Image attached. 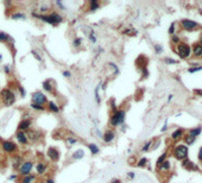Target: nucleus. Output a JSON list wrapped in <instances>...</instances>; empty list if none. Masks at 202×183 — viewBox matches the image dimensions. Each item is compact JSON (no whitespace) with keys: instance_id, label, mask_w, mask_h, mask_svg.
Masks as SVG:
<instances>
[{"instance_id":"obj_1","label":"nucleus","mask_w":202,"mask_h":183,"mask_svg":"<svg viewBox=\"0 0 202 183\" xmlns=\"http://www.w3.org/2000/svg\"><path fill=\"white\" fill-rule=\"evenodd\" d=\"M33 17H36L37 19H39L44 23L50 24V25H58V24L63 22V17L60 13H56V12H52L50 14H36V13H33Z\"/></svg>"},{"instance_id":"obj_2","label":"nucleus","mask_w":202,"mask_h":183,"mask_svg":"<svg viewBox=\"0 0 202 183\" xmlns=\"http://www.w3.org/2000/svg\"><path fill=\"white\" fill-rule=\"evenodd\" d=\"M0 98H1V101L5 106L10 107L12 106L14 102H16V93L13 91H11L10 88H5L0 92Z\"/></svg>"},{"instance_id":"obj_3","label":"nucleus","mask_w":202,"mask_h":183,"mask_svg":"<svg viewBox=\"0 0 202 183\" xmlns=\"http://www.w3.org/2000/svg\"><path fill=\"white\" fill-rule=\"evenodd\" d=\"M125 115H126V113L124 110H117L115 112H113L111 115V119H109V126L117 127L120 124H123L125 120Z\"/></svg>"},{"instance_id":"obj_4","label":"nucleus","mask_w":202,"mask_h":183,"mask_svg":"<svg viewBox=\"0 0 202 183\" xmlns=\"http://www.w3.org/2000/svg\"><path fill=\"white\" fill-rule=\"evenodd\" d=\"M1 149L5 154L13 155L18 151V145L13 140H1Z\"/></svg>"},{"instance_id":"obj_5","label":"nucleus","mask_w":202,"mask_h":183,"mask_svg":"<svg viewBox=\"0 0 202 183\" xmlns=\"http://www.w3.org/2000/svg\"><path fill=\"white\" fill-rule=\"evenodd\" d=\"M31 100L33 104H37V105H42V106H47L48 104V99H47V95L43 93V92H35L31 96Z\"/></svg>"},{"instance_id":"obj_6","label":"nucleus","mask_w":202,"mask_h":183,"mask_svg":"<svg viewBox=\"0 0 202 183\" xmlns=\"http://www.w3.org/2000/svg\"><path fill=\"white\" fill-rule=\"evenodd\" d=\"M33 169V162L32 160H24L23 164L20 165V168L18 169V174L23 177V176H27L31 174Z\"/></svg>"},{"instance_id":"obj_7","label":"nucleus","mask_w":202,"mask_h":183,"mask_svg":"<svg viewBox=\"0 0 202 183\" xmlns=\"http://www.w3.org/2000/svg\"><path fill=\"white\" fill-rule=\"evenodd\" d=\"M47 156H48L49 160H52V162H57V160H60V157H61V154H60V150H58L57 147L50 146V147H48V150H47Z\"/></svg>"},{"instance_id":"obj_8","label":"nucleus","mask_w":202,"mask_h":183,"mask_svg":"<svg viewBox=\"0 0 202 183\" xmlns=\"http://www.w3.org/2000/svg\"><path fill=\"white\" fill-rule=\"evenodd\" d=\"M32 123H33V120H32L31 118H24L23 120H20V123H19V125H18V131L26 132V131L31 130Z\"/></svg>"},{"instance_id":"obj_9","label":"nucleus","mask_w":202,"mask_h":183,"mask_svg":"<svg viewBox=\"0 0 202 183\" xmlns=\"http://www.w3.org/2000/svg\"><path fill=\"white\" fill-rule=\"evenodd\" d=\"M187 154H188V149H187L185 146H183V145L177 146L176 150H175V157L178 158V160L184 158V157L187 156Z\"/></svg>"},{"instance_id":"obj_10","label":"nucleus","mask_w":202,"mask_h":183,"mask_svg":"<svg viewBox=\"0 0 202 183\" xmlns=\"http://www.w3.org/2000/svg\"><path fill=\"white\" fill-rule=\"evenodd\" d=\"M25 133L27 139H29V141H37L41 138V132L35 131V130H29V131H26Z\"/></svg>"},{"instance_id":"obj_11","label":"nucleus","mask_w":202,"mask_h":183,"mask_svg":"<svg viewBox=\"0 0 202 183\" xmlns=\"http://www.w3.org/2000/svg\"><path fill=\"white\" fill-rule=\"evenodd\" d=\"M177 52H178V55L182 58H185L190 54V48L188 45H185V44H181V45L178 46V49H177Z\"/></svg>"},{"instance_id":"obj_12","label":"nucleus","mask_w":202,"mask_h":183,"mask_svg":"<svg viewBox=\"0 0 202 183\" xmlns=\"http://www.w3.org/2000/svg\"><path fill=\"white\" fill-rule=\"evenodd\" d=\"M16 138H17L18 144H20V145H27L29 144V139L26 137V133L23 131H17Z\"/></svg>"},{"instance_id":"obj_13","label":"nucleus","mask_w":202,"mask_h":183,"mask_svg":"<svg viewBox=\"0 0 202 183\" xmlns=\"http://www.w3.org/2000/svg\"><path fill=\"white\" fill-rule=\"evenodd\" d=\"M42 86H43V89L47 92V93H49V94H55V86H54V83H52L51 80L44 81Z\"/></svg>"},{"instance_id":"obj_14","label":"nucleus","mask_w":202,"mask_h":183,"mask_svg":"<svg viewBox=\"0 0 202 183\" xmlns=\"http://www.w3.org/2000/svg\"><path fill=\"white\" fill-rule=\"evenodd\" d=\"M48 170V164L43 163V162H38L36 165V172L37 175H44Z\"/></svg>"},{"instance_id":"obj_15","label":"nucleus","mask_w":202,"mask_h":183,"mask_svg":"<svg viewBox=\"0 0 202 183\" xmlns=\"http://www.w3.org/2000/svg\"><path fill=\"white\" fill-rule=\"evenodd\" d=\"M103 140L106 141V143H111V141H113L114 139H115V132L113 131V130H107L105 133H103Z\"/></svg>"},{"instance_id":"obj_16","label":"nucleus","mask_w":202,"mask_h":183,"mask_svg":"<svg viewBox=\"0 0 202 183\" xmlns=\"http://www.w3.org/2000/svg\"><path fill=\"white\" fill-rule=\"evenodd\" d=\"M100 7H101V2L99 0H90V1L88 2V11H90V12L96 11V10H99Z\"/></svg>"},{"instance_id":"obj_17","label":"nucleus","mask_w":202,"mask_h":183,"mask_svg":"<svg viewBox=\"0 0 202 183\" xmlns=\"http://www.w3.org/2000/svg\"><path fill=\"white\" fill-rule=\"evenodd\" d=\"M20 183H38V181H37V177L35 175L30 174L27 176H23L20 178Z\"/></svg>"},{"instance_id":"obj_18","label":"nucleus","mask_w":202,"mask_h":183,"mask_svg":"<svg viewBox=\"0 0 202 183\" xmlns=\"http://www.w3.org/2000/svg\"><path fill=\"white\" fill-rule=\"evenodd\" d=\"M182 26L185 29V30H195L196 27H197V24L194 23V22H191V20H183L182 22Z\"/></svg>"},{"instance_id":"obj_19","label":"nucleus","mask_w":202,"mask_h":183,"mask_svg":"<svg viewBox=\"0 0 202 183\" xmlns=\"http://www.w3.org/2000/svg\"><path fill=\"white\" fill-rule=\"evenodd\" d=\"M47 108H48L50 112H52V113H58V112H60V106H58L56 102H54V101H48Z\"/></svg>"},{"instance_id":"obj_20","label":"nucleus","mask_w":202,"mask_h":183,"mask_svg":"<svg viewBox=\"0 0 202 183\" xmlns=\"http://www.w3.org/2000/svg\"><path fill=\"white\" fill-rule=\"evenodd\" d=\"M23 162H24V160H23V157L22 156H16L14 158H13V162H12V166H13V169H16V170H18L19 168H20V165L23 164Z\"/></svg>"},{"instance_id":"obj_21","label":"nucleus","mask_w":202,"mask_h":183,"mask_svg":"<svg viewBox=\"0 0 202 183\" xmlns=\"http://www.w3.org/2000/svg\"><path fill=\"white\" fill-rule=\"evenodd\" d=\"M11 19H13V20H24L26 19V16L24 13H22V12H16V13H12L11 14Z\"/></svg>"},{"instance_id":"obj_22","label":"nucleus","mask_w":202,"mask_h":183,"mask_svg":"<svg viewBox=\"0 0 202 183\" xmlns=\"http://www.w3.org/2000/svg\"><path fill=\"white\" fill-rule=\"evenodd\" d=\"M88 149H89V151L92 152V155H98L99 152H100V149H99V146H96V144H93V143H89L88 145Z\"/></svg>"},{"instance_id":"obj_23","label":"nucleus","mask_w":202,"mask_h":183,"mask_svg":"<svg viewBox=\"0 0 202 183\" xmlns=\"http://www.w3.org/2000/svg\"><path fill=\"white\" fill-rule=\"evenodd\" d=\"M12 39V37L10 35H7L6 32H2L0 31V43H7Z\"/></svg>"},{"instance_id":"obj_24","label":"nucleus","mask_w":202,"mask_h":183,"mask_svg":"<svg viewBox=\"0 0 202 183\" xmlns=\"http://www.w3.org/2000/svg\"><path fill=\"white\" fill-rule=\"evenodd\" d=\"M83 156H84V152H83V150L82 149H78V150H76L74 151V154H73V160H82L83 158Z\"/></svg>"},{"instance_id":"obj_25","label":"nucleus","mask_w":202,"mask_h":183,"mask_svg":"<svg viewBox=\"0 0 202 183\" xmlns=\"http://www.w3.org/2000/svg\"><path fill=\"white\" fill-rule=\"evenodd\" d=\"M30 107H31L32 110H35V111H39V112H43V111H45V110H47V106H42V105H37V104H33V102H31Z\"/></svg>"},{"instance_id":"obj_26","label":"nucleus","mask_w":202,"mask_h":183,"mask_svg":"<svg viewBox=\"0 0 202 183\" xmlns=\"http://www.w3.org/2000/svg\"><path fill=\"white\" fill-rule=\"evenodd\" d=\"M66 141H67V145H69V146H73V145H75L78 143V140L74 137H68L66 139Z\"/></svg>"},{"instance_id":"obj_27","label":"nucleus","mask_w":202,"mask_h":183,"mask_svg":"<svg viewBox=\"0 0 202 183\" xmlns=\"http://www.w3.org/2000/svg\"><path fill=\"white\" fill-rule=\"evenodd\" d=\"M200 132H201V129H200V127H199V129H196V130H193V131L189 133V137L193 138V139H195V137H197Z\"/></svg>"},{"instance_id":"obj_28","label":"nucleus","mask_w":202,"mask_h":183,"mask_svg":"<svg viewBox=\"0 0 202 183\" xmlns=\"http://www.w3.org/2000/svg\"><path fill=\"white\" fill-rule=\"evenodd\" d=\"M73 45H74V48H80V46L82 45V38L76 37L75 39L73 41Z\"/></svg>"},{"instance_id":"obj_29","label":"nucleus","mask_w":202,"mask_h":183,"mask_svg":"<svg viewBox=\"0 0 202 183\" xmlns=\"http://www.w3.org/2000/svg\"><path fill=\"white\" fill-rule=\"evenodd\" d=\"M194 54L196 56H202V45H195L194 48Z\"/></svg>"},{"instance_id":"obj_30","label":"nucleus","mask_w":202,"mask_h":183,"mask_svg":"<svg viewBox=\"0 0 202 183\" xmlns=\"http://www.w3.org/2000/svg\"><path fill=\"white\" fill-rule=\"evenodd\" d=\"M88 38H89V41H90L92 43H96V36H95V33H94V31H93V30L89 32Z\"/></svg>"},{"instance_id":"obj_31","label":"nucleus","mask_w":202,"mask_h":183,"mask_svg":"<svg viewBox=\"0 0 202 183\" xmlns=\"http://www.w3.org/2000/svg\"><path fill=\"white\" fill-rule=\"evenodd\" d=\"M62 75H63L66 79H70V77H72V73H70L69 70H67V69H66V70H62Z\"/></svg>"},{"instance_id":"obj_32","label":"nucleus","mask_w":202,"mask_h":183,"mask_svg":"<svg viewBox=\"0 0 202 183\" xmlns=\"http://www.w3.org/2000/svg\"><path fill=\"white\" fill-rule=\"evenodd\" d=\"M99 89H100V87H96V89H95V100H96L98 104H100L101 102L100 95H99Z\"/></svg>"},{"instance_id":"obj_33","label":"nucleus","mask_w":202,"mask_h":183,"mask_svg":"<svg viewBox=\"0 0 202 183\" xmlns=\"http://www.w3.org/2000/svg\"><path fill=\"white\" fill-rule=\"evenodd\" d=\"M2 70H4V73H5V74H7V75H8V74H11V70H12V69H11V66L6 64V66H4V67H2Z\"/></svg>"},{"instance_id":"obj_34","label":"nucleus","mask_w":202,"mask_h":183,"mask_svg":"<svg viewBox=\"0 0 202 183\" xmlns=\"http://www.w3.org/2000/svg\"><path fill=\"white\" fill-rule=\"evenodd\" d=\"M161 165H162V166H161V169H162V170H164V169H169V168H170V164H169V162H168V160H164Z\"/></svg>"},{"instance_id":"obj_35","label":"nucleus","mask_w":202,"mask_h":183,"mask_svg":"<svg viewBox=\"0 0 202 183\" xmlns=\"http://www.w3.org/2000/svg\"><path fill=\"white\" fill-rule=\"evenodd\" d=\"M146 162H148V160H146V158H140V160H139V162L137 163V165L142 168V166H144V165L146 164Z\"/></svg>"},{"instance_id":"obj_36","label":"nucleus","mask_w":202,"mask_h":183,"mask_svg":"<svg viewBox=\"0 0 202 183\" xmlns=\"http://www.w3.org/2000/svg\"><path fill=\"white\" fill-rule=\"evenodd\" d=\"M18 91H19V93H20V95L23 96V98H25V95H26V92H25V89L23 88V86H18Z\"/></svg>"},{"instance_id":"obj_37","label":"nucleus","mask_w":202,"mask_h":183,"mask_svg":"<svg viewBox=\"0 0 202 183\" xmlns=\"http://www.w3.org/2000/svg\"><path fill=\"white\" fill-rule=\"evenodd\" d=\"M165 156H167V154H164V155H162L159 158H158V160H157V165H161L163 162H164V160H165Z\"/></svg>"},{"instance_id":"obj_38","label":"nucleus","mask_w":202,"mask_h":183,"mask_svg":"<svg viewBox=\"0 0 202 183\" xmlns=\"http://www.w3.org/2000/svg\"><path fill=\"white\" fill-rule=\"evenodd\" d=\"M181 135H182V130H177L173 133V138H178Z\"/></svg>"},{"instance_id":"obj_39","label":"nucleus","mask_w":202,"mask_h":183,"mask_svg":"<svg viewBox=\"0 0 202 183\" xmlns=\"http://www.w3.org/2000/svg\"><path fill=\"white\" fill-rule=\"evenodd\" d=\"M56 5H57V6H58V7L61 8V10H66V6L63 5V2H62V1L57 0V1H56Z\"/></svg>"},{"instance_id":"obj_40","label":"nucleus","mask_w":202,"mask_h":183,"mask_svg":"<svg viewBox=\"0 0 202 183\" xmlns=\"http://www.w3.org/2000/svg\"><path fill=\"white\" fill-rule=\"evenodd\" d=\"M150 145H151V141H146V144L143 146V151H148L149 147H150Z\"/></svg>"},{"instance_id":"obj_41","label":"nucleus","mask_w":202,"mask_h":183,"mask_svg":"<svg viewBox=\"0 0 202 183\" xmlns=\"http://www.w3.org/2000/svg\"><path fill=\"white\" fill-rule=\"evenodd\" d=\"M32 55H35L36 56V60H38V61H42V57H41V55H38L35 50H32Z\"/></svg>"},{"instance_id":"obj_42","label":"nucleus","mask_w":202,"mask_h":183,"mask_svg":"<svg viewBox=\"0 0 202 183\" xmlns=\"http://www.w3.org/2000/svg\"><path fill=\"white\" fill-rule=\"evenodd\" d=\"M184 166H185V168H194V165H193V164H191L189 160H187V162L184 163Z\"/></svg>"},{"instance_id":"obj_43","label":"nucleus","mask_w":202,"mask_h":183,"mask_svg":"<svg viewBox=\"0 0 202 183\" xmlns=\"http://www.w3.org/2000/svg\"><path fill=\"white\" fill-rule=\"evenodd\" d=\"M48 10H49V7H48V6H42V7L39 8V11H41V12H47Z\"/></svg>"},{"instance_id":"obj_44","label":"nucleus","mask_w":202,"mask_h":183,"mask_svg":"<svg viewBox=\"0 0 202 183\" xmlns=\"http://www.w3.org/2000/svg\"><path fill=\"white\" fill-rule=\"evenodd\" d=\"M17 178H18V175H11V176H8L10 181H13V180H17Z\"/></svg>"},{"instance_id":"obj_45","label":"nucleus","mask_w":202,"mask_h":183,"mask_svg":"<svg viewBox=\"0 0 202 183\" xmlns=\"http://www.w3.org/2000/svg\"><path fill=\"white\" fill-rule=\"evenodd\" d=\"M155 50H156L157 52H162V46H161V45H156V46H155Z\"/></svg>"},{"instance_id":"obj_46","label":"nucleus","mask_w":202,"mask_h":183,"mask_svg":"<svg viewBox=\"0 0 202 183\" xmlns=\"http://www.w3.org/2000/svg\"><path fill=\"white\" fill-rule=\"evenodd\" d=\"M174 31H175V24H173V25L170 26V30H169V32H170V33H174Z\"/></svg>"},{"instance_id":"obj_47","label":"nucleus","mask_w":202,"mask_h":183,"mask_svg":"<svg viewBox=\"0 0 202 183\" xmlns=\"http://www.w3.org/2000/svg\"><path fill=\"white\" fill-rule=\"evenodd\" d=\"M202 67H199V68H193V69H189L190 73H194V71H197V70H201Z\"/></svg>"},{"instance_id":"obj_48","label":"nucleus","mask_w":202,"mask_h":183,"mask_svg":"<svg viewBox=\"0 0 202 183\" xmlns=\"http://www.w3.org/2000/svg\"><path fill=\"white\" fill-rule=\"evenodd\" d=\"M111 183H121V182H120V180H118V178H113V180L111 181Z\"/></svg>"},{"instance_id":"obj_49","label":"nucleus","mask_w":202,"mask_h":183,"mask_svg":"<svg viewBox=\"0 0 202 183\" xmlns=\"http://www.w3.org/2000/svg\"><path fill=\"white\" fill-rule=\"evenodd\" d=\"M45 183H55V181H54L52 178H47V180H45Z\"/></svg>"},{"instance_id":"obj_50","label":"nucleus","mask_w":202,"mask_h":183,"mask_svg":"<svg viewBox=\"0 0 202 183\" xmlns=\"http://www.w3.org/2000/svg\"><path fill=\"white\" fill-rule=\"evenodd\" d=\"M130 178H134V174L133 172H128V175H127Z\"/></svg>"},{"instance_id":"obj_51","label":"nucleus","mask_w":202,"mask_h":183,"mask_svg":"<svg viewBox=\"0 0 202 183\" xmlns=\"http://www.w3.org/2000/svg\"><path fill=\"white\" fill-rule=\"evenodd\" d=\"M195 94H199V95H201L202 96V91H200V89H197V91H196V89H195Z\"/></svg>"},{"instance_id":"obj_52","label":"nucleus","mask_w":202,"mask_h":183,"mask_svg":"<svg viewBox=\"0 0 202 183\" xmlns=\"http://www.w3.org/2000/svg\"><path fill=\"white\" fill-rule=\"evenodd\" d=\"M167 63H176L174 60H167Z\"/></svg>"},{"instance_id":"obj_53","label":"nucleus","mask_w":202,"mask_h":183,"mask_svg":"<svg viewBox=\"0 0 202 183\" xmlns=\"http://www.w3.org/2000/svg\"><path fill=\"white\" fill-rule=\"evenodd\" d=\"M174 42H178V37H174V39H173Z\"/></svg>"},{"instance_id":"obj_54","label":"nucleus","mask_w":202,"mask_h":183,"mask_svg":"<svg viewBox=\"0 0 202 183\" xmlns=\"http://www.w3.org/2000/svg\"><path fill=\"white\" fill-rule=\"evenodd\" d=\"M199 156H200V160H202V149L200 150V155Z\"/></svg>"},{"instance_id":"obj_55","label":"nucleus","mask_w":202,"mask_h":183,"mask_svg":"<svg viewBox=\"0 0 202 183\" xmlns=\"http://www.w3.org/2000/svg\"><path fill=\"white\" fill-rule=\"evenodd\" d=\"M1 61H2V55L0 54V62H1Z\"/></svg>"},{"instance_id":"obj_56","label":"nucleus","mask_w":202,"mask_h":183,"mask_svg":"<svg viewBox=\"0 0 202 183\" xmlns=\"http://www.w3.org/2000/svg\"><path fill=\"white\" fill-rule=\"evenodd\" d=\"M0 166H1V162H0Z\"/></svg>"}]
</instances>
